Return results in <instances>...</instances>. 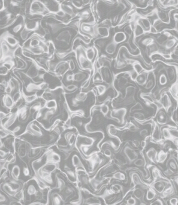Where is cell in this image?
I'll use <instances>...</instances> for the list:
<instances>
[{
    "label": "cell",
    "mask_w": 178,
    "mask_h": 205,
    "mask_svg": "<svg viewBox=\"0 0 178 205\" xmlns=\"http://www.w3.org/2000/svg\"><path fill=\"white\" fill-rule=\"evenodd\" d=\"M20 170L19 167L18 165H15L13 167L12 170V173L15 178H18L19 176L20 172Z\"/></svg>",
    "instance_id": "obj_29"
},
{
    "label": "cell",
    "mask_w": 178,
    "mask_h": 205,
    "mask_svg": "<svg viewBox=\"0 0 178 205\" xmlns=\"http://www.w3.org/2000/svg\"><path fill=\"white\" fill-rule=\"evenodd\" d=\"M158 202H159V203L160 205H168V203H167V202L164 201V200H159V199H158Z\"/></svg>",
    "instance_id": "obj_40"
},
{
    "label": "cell",
    "mask_w": 178,
    "mask_h": 205,
    "mask_svg": "<svg viewBox=\"0 0 178 205\" xmlns=\"http://www.w3.org/2000/svg\"><path fill=\"white\" fill-rule=\"evenodd\" d=\"M153 71H154V69L152 67V69L151 70H146L142 73L138 74L134 82L137 84L138 86L143 87L147 82L150 74Z\"/></svg>",
    "instance_id": "obj_8"
},
{
    "label": "cell",
    "mask_w": 178,
    "mask_h": 205,
    "mask_svg": "<svg viewBox=\"0 0 178 205\" xmlns=\"http://www.w3.org/2000/svg\"><path fill=\"white\" fill-rule=\"evenodd\" d=\"M170 205H178V199L177 197H172L169 200Z\"/></svg>",
    "instance_id": "obj_31"
},
{
    "label": "cell",
    "mask_w": 178,
    "mask_h": 205,
    "mask_svg": "<svg viewBox=\"0 0 178 205\" xmlns=\"http://www.w3.org/2000/svg\"><path fill=\"white\" fill-rule=\"evenodd\" d=\"M113 179L118 180L119 181H125L127 179L126 174L122 171H118L115 173L112 177Z\"/></svg>",
    "instance_id": "obj_21"
},
{
    "label": "cell",
    "mask_w": 178,
    "mask_h": 205,
    "mask_svg": "<svg viewBox=\"0 0 178 205\" xmlns=\"http://www.w3.org/2000/svg\"><path fill=\"white\" fill-rule=\"evenodd\" d=\"M5 153L3 152V151H2V150H0V155L1 156H4V155H5Z\"/></svg>",
    "instance_id": "obj_42"
},
{
    "label": "cell",
    "mask_w": 178,
    "mask_h": 205,
    "mask_svg": "<svg viewBox=\"0 0 178 205\" xmlns=\"http://www.w3.org/2000/svg\"><path fill=\"white\" fill-rule=\"evenodd\" d=\"M155 119V122L158 123L159 125L161 126H165L167 124L169 121L170 120L166 111L162 108L158 110V111L155 112V114L154 115V119Z\"/></svg>",
    "instance_id": "obj_6"
},
{
    "label": "cell",
    "mask_w": 178,
    "mask_h": 205,
    "mask_svg": "<svg viewBox=\"0 0 178 205\" xmlns=\"http://www.w3.org/2000/svg\"><path fill=\"white\" fill-rule=\"evenodd\" d=\"M0 105H1V101H0Z\"/></svg>",
    "instance_id": "obj_44"
},
{
    "label": "cell",
    "mask_w": 178,
    "mask_h": 205,
    "mask_svg": "<svg viewBox=\"0 0 178 205\" xmlns=\"http://www.w3.org/2000/svg\"><path fill=\"white\" fill-rule=\"evenodd\" d=\"M4 92L5 93V94L7 95H11L12 93H13L12 89L8 85L5 88V90H4Z\"/></svg>",
    "instance_id": "obj_34"
},
{
    "label": "cell",
    "mask_w": 178,
    "mask_h": 205,
    "mask_svg": "<svg viewBox=\"0 0 178 205\" xmlns=\"http://www.w3.org/2000/svg\"><path fill=\"white\" fill-rule=\"evenodd\" d=\"M132 144L134 147L138 148L140 146V142L138 139H134L132 141Z\"/></svg>",
    "instance_id": "obj_33"
},
{
    "label": "cell",
    "mask_w": 178,
    "mask_h": 205,
    "mask_svg": "<svg viewBox=\"0 0 178 205\" xmlns=\"http://www.w3.org/2000/svg\"><path fill=\"white\" fill-rule=\"evenodd\" d=\"M72 163L73 165L76 168V170H78L79 168H83L86 170L85 167H84L83 164L82 163L80 157L78 155H73L72 158Z\"/></svg>",
    "instance_id": "obj_17"
},
{
    "label": "cell",
    "mask_w": 178,
    "mask_h": 205,
    "mask_svg": "<svg viewBox=\"0 0 178 205\" xmlns=\"http://www.w3.org/2000/svg\"><path fill=\"white\" fill-rule=\"evenodd\" d=\"M145 164H146V160L144 157H143V158H138L134 162V164L138 167H143Z\"/></svg>",
    "instance_id": "obj_28"
},
{
    "label": "cell",
    "mask_w": 178,
    "mask_h": 205,
    "mask_svg": "<svg viewBox=\"0 0 178 205\" xmlns=\"http://www.w3.org/2000/svg\"><path fill=\"white\" fill-rule=\"evenodd\" d=\"M9 114V113H6L3 111H0V121L2 120L4 118H5Z\"/></svg>",
    "instance_id": "obj_37"
},
{
    "label": "cell",
    "mask_w": 178,
    "mask_h": 205,
    "mask_svg": "<svg viewBox=\"0 0 178 205\" xmlns=\"http://www.w3.org/2000/svg\"><path fill=\"white\" fill-rule=\"evenodd\" d=\"M157 193L151 187H150L148 189H147V192L146 194V199L148 201L153 200L157 197Z\"/></svg>",
    "instance_id": "obj_20"
},
{
    "label": "cell",
    "mask_w": 178,
    "mask_h": 205,
    "mask_svg": "<svg viewBox=\"0 0 178 205\" xmlns=\"http://www.w3.org/2000/svg\"><path fill=\"white\" fill-rule=\"evenodd\" d=\"M26 192L28 196H33L37 194V190L34 185L30 184L26 189Z\"/></svg>",
    "instance_id": "obj_25"
},
{
    "label": "cell",
    "mask_w": 178,
    "mask_h": 205,
    "mask_svg": "<svg viewBox=\"0 0 178 205\" xmlns=\"http://www.w3.org/2000/svg\"><path fill=\"white\" fill-rule=\"evenodd\" d=\"M172 57H173V56H174L175 57H177L178 59V43H177V45H176V46L173 49V50L172 51Z\"/></svg>",
    "instance_id": "obj_32"
},
{
    "label": "cell",
    "mask_w": 178,
    "mask_h": 205,
    "mask_svg": "<svg viewBox=\"0 0 178 205\" xmlns=\"http://www.w3.org/2000/svg\"><path fill=\"white\" fill-rule=\"evenodd\" d=\"M6 136H7L6 132L3 129H0V138H3V137H5Z\"/></svg>",
    "instance_id": "obj_39"
},
{
    "label": "cell",
    "mask_w": 178,
    "mask_h": 205,
    "mask_svg": "<svg viewBox=\"0 0 178 205\" xmlns=\"http://www.w3.org/2000/svg\"><path fill=\"white\" fill-rule=\"evenodd\" d=\"M151 124L152 126L151 141L153 143L158 144L160 141L162 140L161 128L159 127V125L158 124V123L155 121L154 119L152 120Z\"/></svg>",
    "instance_id": "obj_2"
},
{
    "label": "cell",
    "mask_w": 178,
    "mask_h": 205,
    "mask_svg": "<svg viewBox=\"0 0 178 205\" xmlns=\"http://www.w3.org/2000/svg\"><path fill=\"white\" fill-rule=\"evenodd\" d=\"M166 66L165 72L168 78L169 82L173 84L176 81V74L175 70L173 66H169L167 65Z\"/></svg>",
    "instance_id": "obj_12"
},
{
    "label": "cell",
    "mask_w": 178,
    "mask_h": 205,
    "mask_svg": "<svg viewBox=\"0 0 178 205\" xmlns=\"http://www.w3.org/2000/svg\"><path fill=\"white\" fill-rule=\"evenodd\" d=\"M92 82L96 85L97 84H103V80L102 79L101 75L99 72V70L95 69L94 68V72L92 76Z\"/></svg>",
    "instance_id": "obj_19"
},
{
    "label": "cell",
    "mask_w": 178,
    "mask_h": 205,
    "mask_svg": "<svg viewBox=\"0 0 178 205\" xmlns=\"http://www.w3.org/2000/svg\"><path fill=\"white\" fill-rule=\"evenodd\" d=\"M112 39H113V41L119 45L120 44L125 43L126 41H127L128 38H127V36L125 34V33L123 31H118L113 34L112 37Z\"/></svg>",
    "instance_id": "obj_11"
},
{
    "label": "cell",
    "mask_w": 178,
    "mask_h": 205,
    "mask_svg": "<svg viewBox=\"0 0 178 205\" xmlns=\"http://www.w3.org/2000/svg\"><path fill=\"white\" fill-rule=\"evenodd\" d=\"M172 16L173 17V21L175 22V23L178 22V12H174L173 14H172Z\"/></svg>",
    "instance_id": "obj_35"
},
{
    "label": "cell",
    "mask_w": 178,
    "mask_h": 205,
    "mask_svg": "<svg viewBox=\"0 0 178 205\" xmlns=\"http://www.w3.org/2000/svg\"><path fill=\"white\" fill-rule=\"evenodd\" d=\"M132 69L138 74H140L141 73H142L143 72L145 71L146 70H149V69H146V68L143 67V66L141 65V63L140 62H136L135 63L133 66H132ZM151 70V69H150Z\"/></svg>",
    "instance_id": "obj_22"
},
{
    "label": "cell",
    "mask_w": 178,
    "mask_h": 205,
    "mask_svg": "<svg viewBox=\"0 0 178 205\" xmlns=\"http://www.w3.org/2000/svg\"><path fill=\"white\" fill-rule=\"evenodd\" d=\"M23 174H24L25 176H29V174H30V170H28V168L25 167V168H23Z\"/></svg>",
    "instance_id": "obj_38"
},
{
    "label": "cell",
    "mask_w": 178,
    "mask_h": 205,
    "mask_svg": "<svg viewBox=\"0 0 178 205\" xmlns=\"http://www.w3.org/2000/svg\"><path fill=\"white\" fill-rule=\"evenodd\" d=\"M21 129V126L20 125H18L16 126H15L13 129L12 130V132L15 134V133H18L20 131V130Z\"/></svg>",
    "instance_id": "obj_36"
},
{
    "label": "cell",
    "mask_w": 178,
    "mask_h": 205,
    "mask_svg": "<svg viewBox=\"0 0 178 205\" xmlns=\"http://www.w3.org/2000/svg\"><path fill=\"white\" fill-rule=\"evenodd\" d=\"M172 184L170 181L169 180H163V179H160L156 181H153V182L151 184L150 186L155 190V191L158 193V194H161L165 189L167 188L169 185Z\"/></svg>",
    "instance_id": "obj_5"
},
{
    "label": "cell",
    "mask_w": 178,
    "mask_h": 205,
    "mask_svg": "<svg viewBox=\"0 0 178 205\" xmlns=\"http://www.w3.org/2000/svg\"><path fill=\"white\" fill-rule=\"evenodd\" d=\"M166 165L167 169L172 171L175 175L178 174V163L176 159L174 157V155L173 156V155H171L169 159H167Z\"/></svg>",
    "instance_id": "obj_10"
},
{
    "label": "cell",
    "mask_w": 178,
    "mask_h": 205,
    "mask_svg": "<svg viewBox=\"0 0 178 205\" xmlns=\"http://www.w3.org/2000/svg\"><path fill=\"white\" fill-rule=\"evenodd\" d=\"M1 39L6 41L9 46L13 49H16L19 47V39L10 33L5 32L2 35Z\"/></svg>",
    "instance_id": "obj_4"
},
{
    "label": "cell",
    "mask_w": 178,
    "mask_h": 205,
    "mask_svg": "<svg viewBox=\"0 0 178 205\" xmlns=\"http://www.w3.org/2000/svg\"><path fill=\"white\" fill-rule=\"evenodd\" d=\"M99 70L104 83L108 85H113L115 75L112 69V67L109 66H103L99 68Z\"/></svg>",
    "instance_id": "obj_1"
},
{
    "label": "cell",
    "mask_w": 178,
    "mask_h": 205,
    "mask_svg": "<svg viewBox=\"0 0 178 205\" xmlns=\"http://www.w3.org/2000/svg\"><path fill=\"white\" fill-rule=\"evenodd\" d=\"M122 149V152L130 164L134 163L137 159H138V152L135 150H134V149L132 148V147L129 144H126Z\"/></svg>",
    "instance_id": "obj_3"
},
{
    "label": "cell",
    "mask_w": 178,
    "mask_h": 205,
    "mask_svg": "<svg viewBox=\"0 0 178 205\" xmlns=\"http://www.w3.org/2000/svg\"><path fill=\"white\" fill-rule=\"evenodd\" d=\"M126 203L127 205H137L138 204V200L131 196H129L128 198L126 200Z\"/></svg>",
    "instance_id": "obj_26"
},
{
    "label": "cell",
    "mask_w": 178,
    "mask_h": 205,
    "mask_svg": "<svg viewBox=\"0 0 178 205\" xmlns=\"http://www.w3.org/2000/svg\"><path fill=\"white\" fill-rule=\"evenodd\" d=\"M9 70L2 65L0 66V76L6 75L9 73Z\"/></svg>",
    "instance_id": "obj_30"
},
{
    "label": "cell",
    "mask_w": 178,
    "mask_h": 205,
    "mask_svg": "<svg viewBox=\"0 0 178 205\" xmlns=\"http://www.w3.org/2000/svg\"><path fill=\"white\" fill-rule=\"evenodd\" d=\"M157 153L158 152L154 147H151L146 152V156L149 161L152 163L156 164Z\"/></svg>",
    "instance_id": "obj_14"
},
{
    "label": "cell",
    "mask_w": 178,
    "mask_h": 205,
    "mask_svg": "<svg viewBox=\"0 0 178 205\" xmlns=\"http://www.w3.org/2000/svg\"><path fill=\"white\" fill-rule=\"evenodd\" d=\"M151 173H152V178L154 179V181H156L160 180V179L169 180L167 178L162 176L160 170L156 167H152V170H151Z\"/></svg>",
    "instance_id": "obj_15"
},
{
    "label": "cell",
    "mask_w": 178,
    "mask_h": 205,
    "mask_svg": "<svg viewBox=\"0 0 178 205\" xmlns=\"http://www.w3.org/2000/svg\"><path fill=\"white\" fill-rule=\"evenodd\" d=\"M70 2L73 5V6L79 11L81 10L82 9H83L84 7H85V5L83 4V1H80V0L71 1Z\"/></svg>",
    "instance_id": "obj_24"
},
{
    "label": "cell",
    "mask_w": 178,
    "mask_h": 205,
    "mask_svg": "<svg viewBox=\"0 0 178 205\" xmlns=\"http://www.w3.org/2000/svg\"><path fill=\"white\" fill-rule=\"evenodd\" d=\"M138 133H139V135L143 138L144 139H145L146 138L148 137L149 135V131L148 129H140L139 131H138Z\"/></svg>",
    "instance_id": "obj_27"
},
{
    "label": "cell",
    "mask_w": 178,
    "mask_h": 205,
    "mask_svg": "<svg viewBox=\"0 0 178 205\" xmlns=\"http://www.w3.org/2000/svg\"><path fill=\"white\" fill-rule=\"evenodd\" d=\"M3 143H2V140L0 139V148H2V147H3Z\"/></svg>",
    "instance_id": "obj_43"
},
{
    "label": "cell",
    "mask_w": 178,
    "mask_h": 205,
    "mask_svg": "<svg viewBox=\"0 0 178 205\" xmlns=\"http://www.w3.org/2000/svg\"><path fill=\"white\" fill-rule=\"evenodd\" d=\"M131 22L133 23V38L136 41L137 39L146 34V33L136 20H134Z\"/></svg>",
    "instance_id": "obj_9"
},
{
    "label": "cell",
    "mask_w": 178,
    "mask_h": 205,
    "mask_svg": "<svg viewBox=\"0 0 178 205\" xmlns=\"http://www.w3.org/2000/svg\"><path fill=\"white\" fill-rule=\"evenodd\" d=\"M161 135H162V137L164 138V140H168V141H170L172 142H174L175 141V138L172 137L170 129L166 125L165 126H162L161 128Z\"/></svg>",
    "instance_id": "obj_13"
},
{
    "label": "cell",
    "mask_w": 178,
    "mask_h": 205,
    "mask_svg": "<svg viewBox=\"0 0 178 205\" xmlns=\"http://www.w3.org/2000/svg\"><path fill=\"white\" fill-rule=\"evenodd\" d=\"M168 156H169L168 152H165L163 150H161L157 153V163L163 164L167 160Z\"/></svg>",
    "instance_id": "obj_18"
},
{
    "label": "cell",
    "mask_w": 178,
    "mask_h": 205,
    "mask_svg": "<svg viewBox=\"0 0 178 205\" xmlns=\"http://www.w3.org/2000/svg\"><path fill=\"white\" fill-rule=\"evenodd\" d=\"M132 193L134 197H135L138 200L142 201L144 200L145 191L141 188H136L132 189Z\"/></svg>",
    "instance_id": "obj_16"
},
{
    "label": "cell",
    "mask_w": 178,
    "mask_h": 205,
    "mask_svg": "<svg viewBox=\"0 0 178 205\" xmlns=\"http://www.w3.org/2000/svg\"><path fill=\"white\" fill-rule=\"evenodd\" d=\"M6 200L5 197L4 195H0V202H4Z\"/></svg>",
    "instance_id": "obj_41"
},
{
    "label": "cell",
    "mask_w": 178,
    "mask_h": 205,
    "mask_svg": "<svg viewBox=\"0 0 178 205\" xmlns=\"http://www.w3.org/2000/svg\"><path fill=\"white\" fill-rule=\"evenodd\" d=\"M144 110V107L143 105L139 102H136L133 106H131L130 109V113H133L134 112L141 111Z\"/></svg>",
    "instance_id": "obj_23"
},
{
    "label": "cell",
    "mask_w": 178,
    "mask_h": 205,
    "mask_svg": "<svg viewBox=\"0 0 178 205\" xmlns=\"http://www.w3.org/2000/svg\"><path fill=\"white\" fill-rule=\"evenodd\" d=\"M1 104L5 110H12L15 107L12 96L7 94H2L1 96Z\"/></svg>",
    "instance_id": "obj_7"
}]
</instances>
